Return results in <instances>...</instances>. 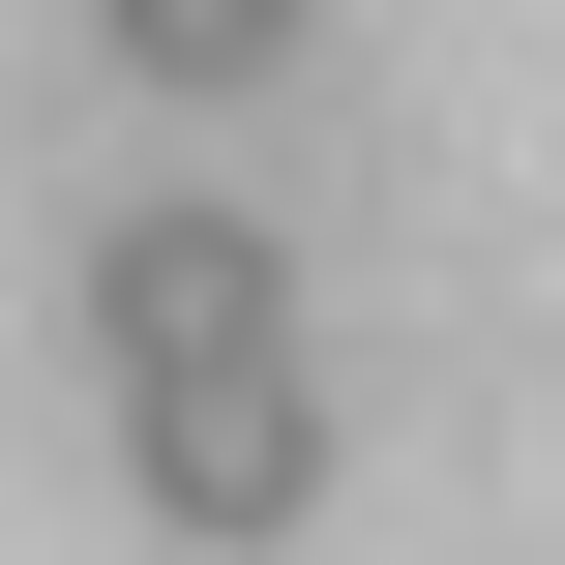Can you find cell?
Segmentation results:
<instances>
[{"label": "cell", "instance_id": "2", "mask_svg": "<svg viewBox=\"0 0 565 565\" xmlns=\"http://www.w3.org/2000/svg\"><path fill=\"white\" fill-rule=\"evenodd\" d=\"M149 507H179V536H298V507H328V387H298V358L149 387Z\"/></svg>", "mask_w": 565, "mask_h": 565}, {"label": "cell", "instance_id": "1", "mask_svg": "<svg viewBox=\"0 0 565 565\" xmlns=\"http://www.w3.org/2000/svg\"><path fill=\"white\" fill-rule=\"evenodd\" d=\"M89 358H119V417H149V387H209V358H298V298H268L238 209H119V238H89Z\"/></svg>", "mask_w": 565, "mask_h": 565}]
</instances>
